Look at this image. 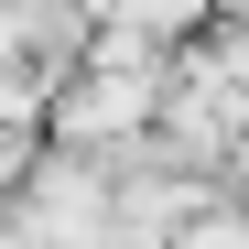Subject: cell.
<instances>
[{
	"instance_id": "3957f363",
	"label": "cell",
	"mask_w": 249,
	"mask_h": 249,
	"mask_svg": "<svg viewBox=\"0 0 249 249\" xmlns=\"http://www.w3.org/2000/svg\"><path fill=\"white\" fill-rule=\"evenodd\" d=\"M184 11H195V0H119V33H152V22H162V33H174Z\"/></svg>"
},
{
	"instance_id": "6da1fadb",
	"label": "cell",
	"mask_w": 249,
	"mask_h": 249,
	"mask_svg": "<svg viewBox=\"0 0 249 249\" xmlns=\"http://www.w3.org/2000/svg\"><path fill=\"white\" fill-rule=\"evenodd\" d=\"M22 238L33 249H108L119 238V206H108L98 174H44L22 195Z\"/></svg>"
},
{
	"instance_id": "7a4b0ae2",
	"label": "cell",
	"mask_w": 249,
	"mask_h": 249,
	"mask_svg": "<svg viewBox=\"0 0 249 249\" xmlns=\"http://www.w3.org/2000/svg\"><path fill=\"white\" fill-rule=\"evenodd\" d=\"M184 249H249V217H228V206H217V217L184 228Z\"/></svg>"
}]
</instances>
